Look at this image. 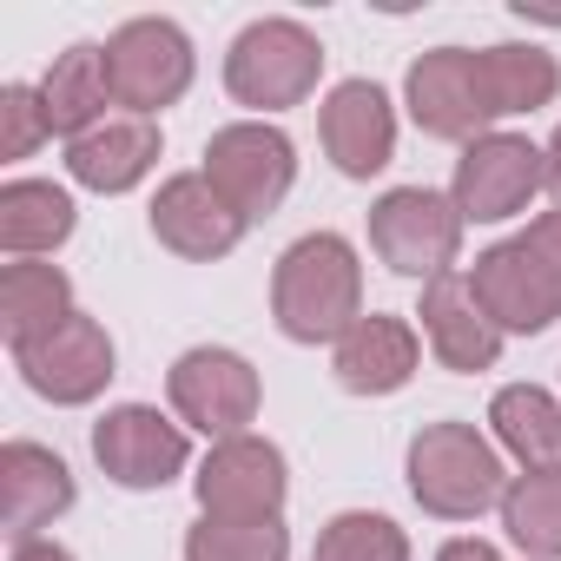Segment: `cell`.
<instances>
[{"label":"cell","instance_id":"obj_24","mask_svg":"<svg viewBox=\"0 0 561 561\" xmlns=\"http://www.w3.org/2000/svg\"><path fill=\"white\" fill-rule=\"evenodd\" d=\"M482 73H489V100L502 119L515 113H541L554 93H561V60L535 41H502V47H482Z\"/></svg>","mask_w":561,"mask_h":561},{"label":"cell","instance_id":"obj_7","mask_svg":"<svg viewBox=\"0 0 561 561\" xmlns=\"http://www.w3.org/2000/svg\"><path fill=\"white\" fill-rule=\"evenodd\" d=\"M165 397H172V416L185 430H198L211 443H231V436H251L264 383H257L251 357H238L225 344H198L165 370Z\"/></svg>","mask_w":561,"mask_h":561},{"label":"cell","instance_id":"obj_13","mask_svg":"<svg viewBox=\"0 0 561 561\" xmlns=\"http://www.w3.org/2000/svg\"><path fill=\"white\" fill-rule=\"evenodd\" d=\"M469 285H476V298H482V311H489V324H495L502 337H541V331L561 318V285H554V271H548L522 238L489 244V251L476 257V271H469Z\"/></svg>","mask_w":561,"mask_h":561},{"label":"cell","instance_id":"obj_14","mask_svg":"<svg viewBox=\"0 0 561 561\" xmlns=\"http://www.w3.org/2000/svg\"><path fill=\"white\" fill-rule=\"evenodd\" d=\"M152 238L185 257V264H211V257H231L238 238H244V218L218 198V185L205 172H172L159 192H152Z\"/></svg>","mask_w":561,"mask_h":561},{"label":"cell","instance_id":"obj_23","mask_svg":"<svg viewBox=\"0 0 561 561\" xmlns=\"http://www.w3.org/2000/svg\"><path fill=\"white\" fill-rule=\"evenodd\" d=\"M495 449H508L522 469H561V397L541 383H502L489 397Z\"/></svg>","mask_w":561,"mask_h":561},{"label":"cell","instance_id":"obj_4","mask_svg":"<svg viewBox=\"0 0 561 561\" xmlns=\"http://www.w3.org/2000/svg\"><path fill=\"white\" fill-rule=\"evenodd\" d=\"M218 198L251 225V218H271L277 205L291 198L298 185V146L277 133L271 119H231L205 139V165H198Z\"/></svg>","mask_w":561,"mask_h":561},{"label":"cell","instance_id":"obj_25","mask_svg":"<svg viewBox=\"0 0 561 561\" xmlns=\"http://www.w3.org/2000/svg\"><path fill=\"white\" fill-rule=\"evenodd\" d=\"M502 528L528 561H561V469H522L502 489Z\"/></svg>","mask_w":561,"mask_h":561},{"label":"cell","instance_id":"obj_21","mask_svg":"<svg viewBox=\"0 0 561 561\" xmlns=\"http://www.w3.org/2000/svg\"><path fill=\"white\" fill-rule=\"evenodd\" d=\"M67 318H73V277L60 264L21 257V264L0 271V337H8L14 351L54 337Z\"/></svg>","mask_w":561,"mask_h":561},{"label":"cell","instance_id":"obj_12","mask_svg":"<svg viewBox=\"0 0 561 561\" xmlns=\"http://www.w3.org/2000/svg\"><path fill=\"white\" fill-rule=\"evenodd\" d=\"M14 364H21V377H27V390L34 397H47V403H60V410H80V403H93L119 370V351H113V337H106V324L100 318H87V311H73L54 337H41V344H27V351H14Z\"/></svg>","mask_w":561,"mask_h":561},{"label":"cell","instance_id":"obj_8","mask_svg":"<svg viewBox=\"0 0 561 561\" xmlns=\"http://www.w3.org/2000/svg\"><path fill=\"white\" fill-rule=\"evenodd\" d=\"M403 106L410 119L430 133V139H449V146H476L482 133H495V100H489V73H482V54L469 47H430L423 60H410L403 73Z\"/></svg>","mask_w":561,"mask_h":561},{"label":"cell","instance_id":"obj_29","mask_svg":"<svg viewBox=\"0 0 561 561\" xmlns=\"http://www.w3.org/2000/svg\"><path fill=\"white\" fill-rule=\"evenodd\" d=\"M522 244H528V251L554 271V285H561V205H554V211H541V218L522 231Z\"/></svg>","mask_w":561,"mask_h":561},{"label":"cell","instance_id":"obj_2","mask_svg":"<svg viewBox=\"0 0 561 561\" xmlns=\"http://www.w3.org/2000/svg\"><path fill=\"white\" fill-rule=\"evenodd\" d=\"M410 495L436 515V522H476L482 508H502V449L476 430V423H423L410 436Z\"/></svg>","mask_w":561,"mask_h":561},{"label":"cell","instance_id":"obj_26","mask_svg":"<svg viewBox=\"0 0 561 561\" xmlns=\"http://www.w3.org/2000/svg\"><path fill=\"white\" fill-rule=\"evenodd\" d=\"M185 561H291V528H285V515H271V522L198 515L185 528Z\"/></svg>","mask_w":561,"mask_h":561},{"label":"cell","instance_id":"obj_6","mask_svg":"<svg viewBox=\"0 0 561 561\" xmlns=\"http://www.w3.org/2000/svg\"><path fill=\"white\" fill-rule=\"evenodd\" d=\"M106 67H113V100L133 113V119H152L165 106L185 100L192 73H198V54H192V34L165 14H139L126 27H113L106 41Z\"/></svg>","mask_w":561,"mask_h":561},{"label":"cell","instance_id":"obj_18","mask_svg":"<svg viewBox=\"0 0 561 561\" xmlns=\"http://www.w3.org/2000/svg\"><path fill=\"white\" fill-rule=\"evenodd\" d=\"M73 495H80L73 469L54 449H41L27 436H14L8 449H0V522H8L14 541H34L41 528H54L73 508Z\"/></svg>","mask_w":561,"mask_h":561},{"label":"cell","instance_id":"obj_19","mask_svg":"<svg viewBox=\"0 0 561 561\" xmlns=\"http://www.w3.org/2000/svg\"><path fill=\"white\" fill-rule=\"evenodd\" d=\"M152 165H159V126L133 119V113H113V119H100L93 133H80L67 146V179L87 185V192H100V198L133 192Z\"/></svg>","mask_w":561,"mask_h":561},{"label":"cell","instance_id":"obj_17","mask_svg":"<svg viewBox=\"0 0 561 561\" xmlns=\"http://www.w3.org/2000/svg\"><path fill=\"white\" fill-rule=\"evenodd\" d=\"M324 152L344 179H377L397 159V106L377 80H344L324 100Z\"/></svg>","mask_w":561,"mask_h":561},{"label":"cell","instance_id":"obj_27","mask_svg":"<svg viewBox=\"0 0 561 561\" xmlns=\"http://www.w3.org/2000/svg\"><path fill=\"white\" fill-rule=\"evenodd\" d=\"M318 561H416V554H410V535H403L390 515L344 508V515L324 522V535H318Z\"/></svg>","mask_w":561,"mask_h":561},{"label":"cell","instance_id":"obj_30","mask_svg":"<svg viewBox=\"0 0 561 561\" xmlns=\"http://www.w3.org/2000/svg\"><path fill=\"white\" fill-rule=\"evenodd\" d=\"M436 561H502V548L482 541V535H449V541L436 548Z\"/></svg>","mask_w":561,"mask_h":561},{"label":"cell","instance_id":"obj_32","mask_svg":"<svg viewBox=\"0 0 561 561\" xmlns=\"http://www.w3.org/2000/svg\"><path fill=\"white\" fill-rule=\"evenodd\" d=\"M541 152H548V192H554V205H561V126H554V139H548Z\"/></svg>","mask_w":561,"mask_h":561},{"label":"cell","instance_id":"obj_1","mask_svg":"<svg viewBox=\"0 0 561 561\" xmlns=\"http://www.w3.org/2000/svg\"><path fill=\"white\" fill-rule=\"evenodd\" d=\"M271 318L291 344H337L364 318V264L344 231L298 238L271 271Z\"/></svg>","mask_w":561,"mask_h":561},{"label":"cell","instance_id":"obj_3","mask_svg":"<svg viewBox=\"0 0 561 561\" xmlns=\"http://www.w3.org/2000/svg\"><path fill=\"white\" fill-rule=\"evenodd\" d=\"M318 80H324V41L305 21H291V14L251 21L231 41V54H225V93L238 106H251L257 119L305 106L318 93Z\"/></svg>","mask_w":561,"mask_h":561},{"label":"cell","instance_id":"obj_11","mask_svg":"<svg viewBox=\"0 0 561 561\" xmlns=\"http://www.w3.org/2000/svg\"><path fill=\"white\" fill-rule=\"evenodd\" d=\"M93 462L119 489H165V482L185 476L192 436H185L179 416H165L152 403H119L93 423Z\"/></svg>","mask_w":561,"mask_h":561},{"label":"cell","instance_id":"obj_16","mask_svg":"<svg viewBox=\"0 0 561 561\" xmlns=\"http://www.w3.org/2000/svg\"><path fill=\"white\" fill-rule=\"evenodd\" d=\"M423 344L443 370L456 377H476V370H495L502 357V331L489 324L476 285H469V271H443L436 285H423Z\"/></svg>","mask_w":561,"mask_h":561},{"label":"cell","instance_id":"obj_9","mask_svg":"<svg viewBox=\"0 0 561 561\" xmlns=\"http://www.w3.org/2000/svg\"><path fill=\"white\" fill-rule=\"evenodd\" d=\"M535 192H548V152L528 133H482L476 146H462L456 179H449L462 225H502L528 211Z\"/></svg>","mask_w":561,"mask_h":561},{"label":"cell","instance_id":"obj_22","mask_svg":"<svg viewBox=\"0 0 561 561\" xmlns=\"http://www.w3.org/2000/svg\"><path fill=\"white\" fill-rule=\"evenodd\" d=\"M80 211H73V192L54 185V179H8L0 185V251L14 264L21 257H47L73 238Z\"/></svg>","mask_w":561,"mask_h":561},{"label":"cell","instance_id":"obj_31","mask_svg":"<svg viewBox=\"0 0 561 561\" xmlns=\"http://www.w3.org/2000/svg\"><path fill=\"white\" fill-rule=\"evenodd\" d=\"M14 561H73V548L54 535H34V541H14Z\"/></svg>","mask_w":561,"mask_h":561},{"label":"cell","instance_id":"obj_10","mask_svg":"<svg viewBox=\"0 0 561 561\" xmlns=\"http://www.w3.org/2000/svg\"><path fill=\"white\" fill-rule=\"evenodd\" d=\"M192 489H198V508L218 515V522H271V515H285L291 469H285V449H277V443L231 436V443L205 449Z\"/></svg>","mask_w":561,"mask_h":561},{"label":"cell","instance_id":"obj_5","mask_svg":"<svg viewBox=\"0 0 561 561\" xmlns=\"http://www.w3.org/2000/svg\"><path fill=\"white\" fill-rule=\"evenodd\" d=\"M370 251L397 277L436 285L443 271H456V251H462V211H456V198L430 192V185H390L370 205Z\"/></svg>","mask_w":561,"mask_h":561},{"label":"cell","instance_id":"obj_28","mask_svg":"<svg viewBox=\"0 0 561 561\" xmlns=\"http://www.w3.org/2000/svg\"><path fill=\"white\" fill-rule=\"evenodd\" d=\"M41 139H54L47 126V106H41V87H0V159H27Z\"/></svg>","mask_w":561,"mask_h":561},{"label":"cell","instance_id":"obj_20","mask_svg":"<svg viewBox=\"0 0 561 561\" xmlns=\"http://www.w3.org/2000/svg\"><path fill=\"white\" fill-rule=\"evenodd\" d=\"M41 106H47V126H54L67 146H73L80 133H93L100 119H113L106 106H119V100H113L106 47H100V41H80V47L54 54L47 80H41Z\"/></svg>","mask_w":561,"mask_h":561},{"label":"cell","instance_id":"obj_15","mask_svg":"<svg viewBox=\"0 0 561 561\" xmlns=\"http://www.w3.org/2000/svg\"><path fill=\"white\" fill-rule=\"evenodd\" d=\"M331 370L351 397H397L416 370H423V331L410 318L390 311H364L337 344H331Z\"/></svg>","mask_w":561,"mask_h":561}]
</instances>
